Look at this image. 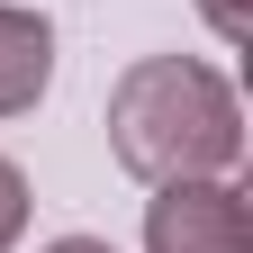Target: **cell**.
I'll list each match as a JSON object with an SVG mask.
<instances>
[{
	"label": "cell",
	"mask_w": 253,
	"mask_h": 253,
	"mask_svg": "<svg viewBox=\"0 0 253 253\" xmlns=\"http://www.w3.org/2000/svg\"><path fill=\"white\" fill-rule=\"evenodd\" d=\"M45 82H54V27L0 0V118H27L45 100Z\"/></svg>",
	"instance_id": "3"
},
{
	"label": "cell",
	"mask_w": 253,
	"mask_h": 253,
	"mask_svg": "<svg viewBox=\"0 0 253 253\" xmlns=\"http://www.w3.org/2000/svg\"><path fill=\"white\" fill-rule=\"evenodd\" d=\"M18 226H27V172L0 163V244H18Z\"/></svg>",
	"instance_id": "4"
},
{
	"label": "cell",
	"mask_w": 253,
	"mask_h": 253,
	"mask_svg": "<svg viewBox=\"0 0 253 253\" xmlns=\"http://www.w3.org/2000/svg\"><path fill=\"white\" fill-rule=\"evenodd\" d=\"M199 9H208V27H217V37H226V45H244V37H253V18H244V0H199Z\"/></svg>",
	"instance_id": "5"
},
{
	"label": "cell",
	"mask_w": 253,
	"mask_h": 253,
	"mask_svg": "<svg viewBox=\"0 0 253 253\" xmlns=\"http://www.w3.org/2000/svg\"><path fill=\"white\" fill-rule=\"evenodd\" d=\"M45 253H118V244H100V235H63V244H45Z\"/></svg>",
	"instance_id": "6"
},
{
	"label": "cell",
	"mask_w": 253,
	"mask_h": 253,
	"mask_svg": "<svg viewBox=\"0 0 253 253\" xmlns=\"http://www.w3.org/2000/svg\"><path fill=\"white\" fill-rule=\"evenodd\" d=\"M145 253H253V208L235 181H163L145 199Z\"/></svg>",
	"instance_id": "2"
},
{
	"label": "cell",
	"mask_w": 253,
	"mask_h": 253,
	"mask_svg": "<svg viewBox=\"0 0 253 253\" xmlns=\"http://www.w3.org/2000/svg\"><path fill=\"white\" fill-rule=\"evenodd\" d=\"M109 154L136 181H226L244 163V100L199 54H145L109 90Z\"/></svg>",
	"instance_id": "1"
}]
</instances>
